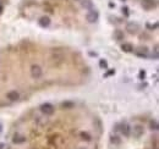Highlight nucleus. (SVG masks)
I'll list each match as a JSON object with an SVG mask.
<instances>
[{
	"label": "nucleus",
	"mask_w": 159,
	"mask_h": 149,
	"mask_svg": "<svg viewBox=\"0 0 159 149\" xmlns=\"http://www.w3.org/2000/svg\"><path fill=\"white\" fill-rule=\"evenodd\" d=\"M43 75V70L40 66H38V65H33V66L31 67V76H32V78L34 80H38Z\"/></svg>",
	"instance_id": "obj_1"
},
{
	"label": "nucleus",
	"mask_w": 159,
	"mask_h": 149,
	"mask_svg": "<svg viewBox=\"0 0 159 149\" xmlns=\"http://www.w3.org/2000/svg\"><path fill=\"white\" fill-rule=\"evenodd\" d=\"M38 22H39V25L42 27H48L50 25V19L48 16H43V17H40Z\"/></svg>",
	"instance_id": "obj_6"
},
{
	"label": "nucleus",
	"mask_w": 159,
	"mask_h": 149,
	"mask_svg": "<svg viewBox=\"0 0 159 149\" xmlns=\"http://www.w3.org/2000/svg\"><path fill=\"white\" fill-rule=\"evenodd\" d=\"M151 128H152V130H158V122H157L156 120L151 122Z\"/></svg>",
	"instance_id": "obj_18"
},
{
	"label": "nucleus",
	"mask_w": 159,
	"mask_h": 149,
	"mask_svg": "<svg viewBox=\"0 0 159 149\" xmlns=\"http://www.w3.org/2000/svg\"><path fill=\"white\" fill-rule=\"evenodd\" d=\"M122 1H125V0H122Z\"/></svg>",
	"instance_id": "obj_24"
},
{
	"label": "nucleus",
	"mask_w": 159,
	"mask_h": 149,
	"mask_svg": "<svg viewBox=\"0 0 159 149\" xmlns=\"http://www.w3.org/2000/svg\"><path fill=\"white\" fill-rule=\"evenodd\" d=\"M127 28H128V31H130V33H136V28H137V26L136 25H128L127 26Z\"/></svg>",
	"instance_id": "obj_15"
},
{
	"label": "nucleus",
	"mask_w": 159,
	"mask_h": 149,
	"mask_svg": "<svg viewBox=\"0 0 159 149\" xmlns=\"http://www.w3.org/2000/svg\"><path fill=\"white\" fill-rule=\"evenodd\" d=\"M121 49L125 51V53H131V51H133V46L130 43H124L121 45Z\"/></svg>",
	"instance_id": "obj_7"
},
{
	"label": "nucleus",
	"mask_w": 159,
	"mask_h": 149,
	"mask_svg": "<svg viewBox=\"0 0 159 149\" xmlns=\"http://www.w3.org/2000/svg\"><path fill=\"white\" fill-rule=\"evenodd\" d=\"M111 142L113 143H120V139L117 138V136H113L111 137Z\"/></svg>",
	"instance_id": "obj_19"
},
{
	"label": "nucleus",
	"mask_w": 159,
	"mask_h": 149,
	"mask_svg": "<svg viewBox=\"0 0 159 149\" xmlns=\"http://www.w3.org/2000/svg\"><path fill=\"white\" fill-rule=\"evenodd\" d=\"M3 9H4V8H3V5H1V4H0V15H1V14H3Z\"/></svg>",
	"instance_id": "obj_22"
},
{
	"label": "nucleus",
	"mask_w": 159,
	"mask_h": 149,
	"mask_svg": "<svg viewBox=\"0 0 159 149\" xmlns=\"http://www.w3.org/2000/svg\"><path fill=\"white\" fill-rule=\"evenodd\" d=\"M114 73H115V71H114V70H110V71H108V72L104 75V77H108V76H110V75H114Z\"/></svg>",
	"instance_id": "obj_20"
},
{
	"label": "nucleus",
	"mask_w": 159,
	"mask_h": 149,
	"mask_svg": "<svg viewBox=\"0 0 159 149\" xmlns=\"http://www.w3.org/2000/svg\"><path fill=\"white\" fill-rule=\"evenodd\" d=\"M40 111H42L44 115L50 116V115L54 114V106H53L51 104H49V103H45V104H43L42 106H40Z\"/></svg>",
	"instance_id": "obj_2"
},
{
	"label": "nucleus",
	"mask_w": 159,
	"mask_h": 149,
	"mask_svg": "<svg viewBox=\"0 0 159 149\" xmlns=\"http://www.w3.org/2000/svg\"><path fill=\"white\" fill-rule=\"evenodd\" d=\"M99 67L103 69V70H107L108 69V62L105 60H103V59L102 60H99Z\"/></svg>",
	"instance_id": "obj_10"
},
{
	"label": "nucleus",
	"mask_w": 159,
	"mask_h": 149,
	"mask_svg": "<svg viewBox=\"0 0 159 149\" xmlns=\"http://www.w3.org/2000/svg\"><path fill=\"white\" fill-rule=\"evenodd\" d=\"M117 128L120 130V132H121V133H122L124 136H125V137L130 136V131H131V127L128 126L127 123H122L121 126H120V127H117Z\"/></svg>",
	"instance_id": "obj_4"
},
{
	"label": "nucleus",
	"mask_w": 159,
	"mask_h": 149,
	"mask_svg": "<svg viewBox=\"0 0 159 149\" xmlns=\"http://www.w3.org/2000/svg\"><path fill=\"white\" fill-rule=\"evenodd\" d=\"M98 17H99V15H98V12H97V11H94V10H91L90 12L87 14L86 19H87V21L90 22V23H94V22H97Z\"/></svg>",
	"instance_id": "obj_3"
},
{
	"label": "nucleus",
	"mask_w": 159,
	"mask_h": 149,
	"mask_svg": "<svg viewBox=\"0 0 159 149\" xmlns=\"http://www.w3.org/2000/svg\"><path fill=\"white\" fill-rule=\"evenodd\" d=\"M142 5H143L146 9H151L154 4H152V1H149V0H143V1H142Z\"/></svg>",
	"instance_id": "obj_11"
},
{
	"label": "nucleus",
	"mask_w": 159,
	"mask_h": 149,
	"mask_svg": "<svg viewBox=\"0 0 159 149\" xmlns=\"http://www.w3.org/2000/svg\"><path fill=\"white\" fill-rule=\"evenodd\" d=\"M138 78H140V80H144V78H146V71H144V70H141V71H140Z\"/></svg>",
	"instance_id": "obj_16"
},
{
	"label": "nucleus",
	"mask_w": 159,
	"mask_h": 149,
	"mask_svg": "<svg viewBox=\"0 0 159 149\" xmlns=\"http://www.w3.org/2000/svg\"><path fill=\"white\" fill-rule=\"evenodd\" d=\"M127 10H128L127 8H124V9H122V12L125 14V16H128V11H127Z\"/></svg>",
	"instance_id": "obj_21"
},
{
	"label": "nucleus",
	"mask_w": 159,
	"mask_h": 149,
	"mask_svg": "<svg viewBox=\"0 0 159 149\" xmlns=\"http://www.w3.org/2000/svg\"><path fill=\"white\" fill-rule=\"evenodd\" d=\"M1 130H3V127H1V125H0V132H1Z\"/></svg>",
	"instance_id": "obj_23"
},
{
	"label": "nucleus",
	"mask_w": 159,
	"mask_h": 149,
	"mask_svg": "<svg viewBox=\"0 0 159 149\" xmlns=\"http://www.w3.org/2000/svg\"><path fill=\"white\" fill-rule=\"evenodd\" d=\"M6 97H8L9 100H11V102H16V100H19L20 94H19V92H16V91H11V92L8 93Z\"/></svg>",
	"instance_id": "obj_5"
},
{
	"label": "nucleus",
	"mask_w": 159,
	"mask_h": 149,
	"mask_svg": "<svg viewBox=\"0 0 159 149\" xmlns=\"http://www.w3.org/2000/svg\"><path fill=\"white\" fill-rule=\"evenodd\" d=\"M62 106L64 108H66V109H71V108H74V103L72 102H64Z\"/></svg>",
	"instance_id": "obj_14"
},
{
	"label": "nucleus",
	"mask_w": 159,
	"mask_h": 149,
	"mask_svg": "<svg viewBox=\"0 0 159 149\" xmlns=\"http://www.w3.org/2000/svg\"><path fill=\"white\" fill-rule=\"evenodd\" d=\"M82 6L90 9V10H93L92 9V3L90 1V0H85V1H82Z\"/></svg>",
	"instance_id": "obj_9"
},
{
	"label": "nucleus",
	"mask_w": 159,
	"mask_h": 149,
	"mask_svg": "<svg viewBox=\"0 0 159 149\" xmlns=\"http://www.w3.org/2000/svg\"><path fill=\"white\" fill-rule=\"evenodd\" d=\"M81 138L82 139H85V141H87V142H90L92 138H91V134H88V133H86V132H82L81 133Z\"/></svg>",
	"instance_id": "obj_12"
},
{
	"label": "nucleus",
	"mask_w": 159,
	"mask_h": 149,
	"mask_svg": "<svg viewBox=\"0 0 159 149\" xmlns=\"http://www.w3.org/2000/svg\"><path fill=\"white\" fill-rule=\"evenodd\" d=\"M115 37H116V39H117V40H120V39H122L124 34H122L120 31H116V32H115Z\"/></svg>",
	"instance_id": "obj_17"
},
{
	"label": "nucleus",
	"mask_w": 159,
	"mask_h": 149,
	"mask_svg": "<svg viewBox=\"0 0 159 149\" xmlns=\"http://www.w3.org/2000/svg\"><path fill=\"white\" fill-rule=\"evenodd\" d=\"M142 133H143V127L141 126V125H137V126H135V127H133V134H135V136L140 137Z\"/></svg>",
	"instance_id": "obj_8"
},
{
	"label": "nucleus",
	"mask_w": 159,
	"mask_h": 149,
	"mask_svg": "<svg viewBox=\"0 0 159 149\" xmlns=\"http://www.w3.org/2000/svg\"><path fill=\"white\" fill-rule=\"evenodd\" d=\"M25 141H26V138H25V137H22V136H17V137H15V138H14V143H22Z\"/></svg>",
	"instance_id": "obj_13"
}]
</instances>
